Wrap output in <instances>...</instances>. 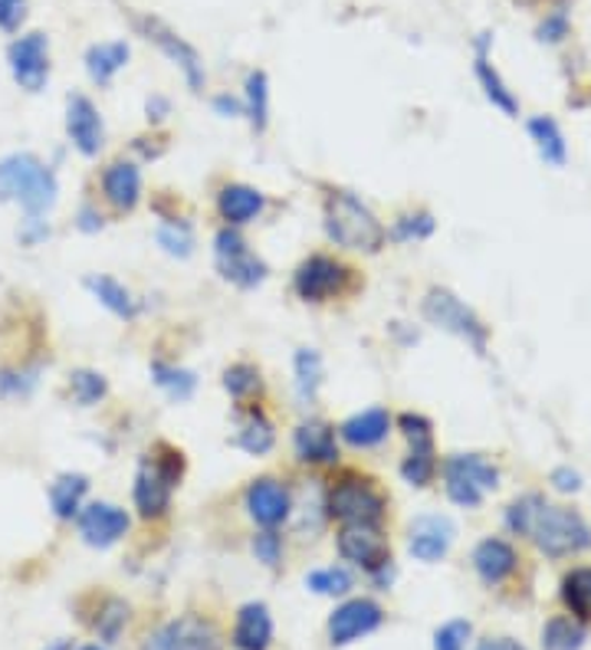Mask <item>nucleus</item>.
Here are the masks:
<instances>
[{"instance_id":"nucleus-1","label":"nucleus","mask_w":591,"mask_h":650,"mask_svg":"<svg viewBox=\"0 0 591 650\" xmlns=\"http://www.w3.org/2000/svg\"><path fill=\"white\" fill-rule=\"evenodd\" d=\"M56 197V172L33 152H10L0 158V204H17L27 217H46Z\"/></svg>"},{"instance_id":"nucleus-2","label":"nucleus","mask_w":591,"mask_h":650,"mask_svg":"<svg viewBox=\"0 0 591 650\" xmlns=\"http://www.w3.org/2000/svg\"><path fill=\"white\" fill-rule=\"evenodd\" d=\"M325 234L345 250L379 254L385 247V227L349 190H332L329 194V200H325Z\"/></svg>"},{"instance_id":"nucleus-3","label":"nucleus","mask_w":591,"mask_h":650,"mask_svg":"<svg viewBox=\"0 0 591 650\" xmlns=\"http://www.w3.org/2000/svg\"><path fill=\"white\" fill-rule=\"evenodd\" d=\"M529 536L536 539V546L552 558L576 556L582 549L591 546V529L585 526V519L572 509H562V506H549V503H539L536 516H532V529Z\"/></svg>"},{"instance_id":"nucleus-4","label":"nucleus","mask_w":591,"mask_h":650,"mask_svg":"<svg viewBox=\"0 0 591 650\" xmlns=\"http://www.w3.org/2000/svg\"><path fill=\"white\" fill-rule=\"evenodd\" d=\"M165 457H148L135 476V506L145 519L162 516L172 503V489L182 479V454L162 447Z\"/></svg>"},{"instance_id":"nucleus-5","label":"nucleus","mask_w":591,"mask_h":650,"mask_svg":"<svg viewBox=\"0 0 591 650\" xmlns=\"http://www.w3.org/2000/svg\"><path fill=\"white\" fill-rule=\"evenodd\" d=\"M7 66L23 93H43L50 83V37L40 30L20 33L7 47Z\"/></svg>"},{"instance_id":"nucleus-6","label":"nucleus","mask_w":591,"mask_h":650,"mask_svg":"<svg viewBox=\"0 0 591 650\" xmlns=\"http://www.w3.org/2000/svg\"><path fill=\"white\" fill-rule=\"evenodd\" d=\"M447 476V496L460 506H480L484 493L496 489L499 473L490 461L477 457V454H457L444 464Z\"/></svg>"},{"instance_id":"nucleus-7","label":"nucleus","mask_w":591,"mask_h":650,"mask_svg":"<svg viewBox=\"0 0 591 650\" xmlns=\"http://www.w3.org/2000/svg\"><path fill=\"white\" fill-rule=\"evenodd\" d=\"M329 513L345 526H379L385 519V499L362 479H342L329 493Z\"/></svg>"},{"instance_id":"nucleus-8","label":"nucleus","mask_w":591,"mask_h":650,"mask_svg":"<svg viewBox=\"0 0 591 650\" xmlns=\"http://www.w3.org/2000/svg\"><path fill=\"white\" fill-rule=\"evenodd\" d=\"M424 316H427L434 326H440V329H447V332L467 339L477 352L487 349V326H484V322H480L454 292H447V289H431L427 299H424Z\"/></svg>"},{"instance_id":"nucleus-9","label":"nucleus","mask_w":591,"mask_h":650,"mask_svg":"<svg viewBox=\"0 0 591 650\" xmlns=\"http://www.w3.org/2000/svg\"><path fill=\"white\" fill-rule=\"evenodd\" d=\"M217 270L224 274V279L237 282L240 289H253L267 279L263 260L257 254H250L247 240L230 227H224L217 234Z\"/></svg>"},{"instance_id":"nucleus-10","label":"nucleus","mask_w":591,"mask_h":650,"mask_svg":"<svg viewBox=\"0 0 591 650\" xmlns=\"http://www.w3.org/2000/svg\"><path fill=\"white\" fill-rule=\"evenodd\" d=\"M148 650H224V638L214 621L185 615L162 628V634L148 644Z\"/></svg>"},{"instance_id":"nucleus-11","label":"nucleus","mask_w":591,"mask_h":650,"mask_svg":"<svg viewBox=\"0 0 591 650\" xmlns=\"http://www.w3.org/2000/svg\"><path fill=\"white\" fill-rule=\"evenodd\" d=\"M66 135L73 142V148L86 158H96L105 142V128H102V115L93 105V99L86 95H70L66 99Z\"/></svg>"},{"instance_id":"nucleus-12","label":"nucleus","mask_w":591,"mask_h":650,"mask_svg":"<svg viewBox=\"0 0 591 650\" xmlns=\"http://www.w3.org/2000/svg\"><path fill=\"white\" fill-rule=\"evenodd\" d=\"M382 608L369 598H355V601H345L342 608H335V615L329 618V641L335 648L342 644H352L365 634H372L379 625H382Z\"/></svg>"},{"instance_id":"nucleus-13","label":"nucleus","mask_w":591,"mask_h":650,"mask_svg":"<svg viewBox=\"0 0 591 650\" xmlns=\"http://www.w3.org/2000/svg\"><path fill=\"white\" fill-rule=\"evenodd\" d=\"M76 523H80L83 543L93 546V549H108V546H115L128 533V516L118 506H112V503H90V506H83L80 516H76Z\"/></svg>"},{"instance_id":"nucleus-14","label":"nucleus","mask_w":591,"mask_h":650,"mask_svg":"<svg viewBox=\"0 0 591 650\" xmlns=\"http://www.w3.org/2000/svg\"><path fill=\"white\" fill-rule=\"evenodd\" d=\"M345 267L329 260V257H309L299 270H296V292L305 302H322L329 296H339L345 289Z\"/></svg>"},{"instance_id":"nucleus-15","label":"nucleus","mask_w":591,"mask_h":650,"mask_svg":"<svg viewBox=\"0 0 591 650\" xmlns=\"http://www.w3.org/2000/svg\"><path fill=\"white\" fill-rule=\"evenodd\" d=\"M339 553L369 571H382L388 565V543L379 526H345L339 533Z\"/></svg>"},{"instance_id":"nucleus-16","label":"nucleus","mask_w":591,"mask_h":650,"mask_svg":"<svg viewBox=\"0 0 591 650\" xmlns=\"http://www.w3.org/2000/svg\"><path fill=\"white\" fill-rule=\"evenodd\" d=\"M247 509H250V516H253L260 526L273 529V526H280V523L290 516V509H293L290 489H287L280 479L260 476V479H253L250 489H247Z\"/></svg>"},{"instance_id":"nucleus-17","label":"nucleus","mask_w":591,"mask_h":650,"mask_svg":"<svg viewBox=\"0 0 591 650\" xmlns=\"http://www.w3.org/2000/svg\"><path fill=\"white\" fill-rule=\"evenodd\" d=\"M454 543V523L447 516H417L411 523V556L421 561H440Z\"/></svg>"},{"instance_id":"nucleus-18","label":"nucleus","mask_w":591,"mask_h":650,"mask_svg":"<svg viewBox=\"0 0 591 650\" xmlns=\"http://www.w3.org/2000/svg\"><path fill=\"white\" fill-rule=\"evenodd\" d=\"M142 30L148 33V40H155L182 70H185V76H188V83L200 90L204 86V66H200V56H197L195 47H188L178 33H172L162 20H142Z\"/></svg>"},{"instance_id":"nucleus-19","label":"nucleus","mask_w":591,"mask_h":650,"mask_svg":"<svg viewBox=\"0 0 591 650\" xmlns=\"http://www.w3.org/2000/svg\"><path fill=\"white\" fill-rule=\"evenodd\" d=\"M296 454L305 464H332L339 457V444H335V431L322 421H309L299 424L296 431Z\"/></svg>"},{"instance_id":"nucleus-20","label":"nucleus","mask_w":591,"mask_h":650,"mask_svg":"<svg viewBox=\"0 0 591 650\" xmlns=\"http://www.w3.org/2000/svg\"><path fill=\"white\" fill-rule=\"evenodd\" d=\"M86 493H90V476H83V473H60L50 483V509H53V516L63 519V523L76 519L83 503H86Z\"/></svg>"},{"instance_id":"nucleus-21","label":"nucleus","mask_w":591,"mask_h":650,"mask_svg":"<svg viewBox=\"0 0 591 650\" xmlns=\"http://www.w3.org/2000/svg\"><path fill=\"white\" fill-rule=\"evenodd\" d=\"M102 190H105V200L115 210H132L138 204V197H142V175H138L135 165L115 162L102 175Z\"/></svg>"},{"instance_id":"nucleus-22","label":"nucleus","mask_w":591,"mask_h":650,"mask_svg":"<svg viewBox=\"0 0 591 650\" xmlns=\"http://www.w3.org/2000/svg\"><path fill=\"white\" fill-rule=\"evenodd\" d=\"M273 641V621L267 605H247L237 615L234 628V644L240 650H267Z\"/></svg>"},{"instance_id":"nucleus-23","label":"nucleus","mask_w":591,"mask_h":650,"mask_svg":"<svg viewBox=\"0 0 591 650\" xmlns=\"http://www.w3.org/2000/svg\"><path fill=\"white\" fill-rule=\"evenodd\" d=\"M388 431H392V417L382 407L362 411V414H355L342 424V437L352 447H379L388 437Z\"/></svg>"},{"instance_id":"nucleus-24","label":"nucleus","mask_w":591,"mask_h":650,"mask_svg":"<svg viewBox=\"0 0 591 650\" xmlns=\"http://www.w3.org/2000/svg\"><path fill=\"white\" fill-rule=\"evenodd\" d=\"M474 568L487 585H499L516 568V549L502 539H484L474 553Z\"/></svg>"},{"instance_id":"nucleus-25","label":"nucleus","mask_w":591,"mask_h":650,"mask_svg":"<svg viewBox=\"0 0 591 650\" xmlns=\"http://www.w3.org/2000/svg\"><path fill=\"white\" fill-rule=\"evenodd\" d=\"M217 207L227 224H247L263 210V194L257 187L227 185L217 197Z\"/></svg>"},{"instance_id":"nucleus-26","label":"nucleus","mask_w":591,"mask_h":650,"mask_svg":"<svg viewBox=\"0 0 591 650\" xmlns=\"http://www.w3.org/2000/svg\"><path fill=\"white\" fill-rule=\"evenodd\" d=\"M125 60H128V43H122V40L118 43H96L86 50V73L93 83L105 86L125 66Z\"/></svg>"},{"instance_id":"nucleus-27","label":"nucleus","mask_w":591,"mask_h":650,"mask_svg":"<svg viewBox=\"0 0 591 650\" xmlns=\"http://www.w3.org/2000/svg\"><path fill=\"white\" fill-rule=\"evenodd\" d=\"M86 289L96 296L108 312H115L118 319H132L135 316V302H132L128 289L112 277H90L86 279Z\"/></svg>"},{"instance_id":"nucleus-28","label":"nucleus","mask_w":591,"mask_h":650,"mask_svg":"<svg viewBox=\"0 0 591 650\" xmlns=\"http://www.w3.org/2000/svg\"><path fill=\"white\" fill-rule=\"evenodd\" d=\"M562 601L566 608L582 618L591 621V568H572L562 581Z\"/></svg>"},{"instance_id":"nucleus-29","label":"nucleus","mask_w":591,"mask_h":650,"mask_svg":"<svg viewBox=\"0 0 591 650\" xmlns=\"http://www.w3.org/2000/svg\"><path fill=\"white\" fill-rule=\"evenodd\" d=\"M237 444L247 451V454H253V457H263V454H270L273 451V444H277V434H273V424L260 414V411H253L250 417H247V424L240 427V437H237Z\"/></svg>"},{"instance_id":"nucleus-30","label":"nucleus","mask_w":591,"mask_h":650,"mask_svg":"<svg viewBox=\"0 0 591 650\" xmlns=\"http://www.w3.org/2000/svg\"><path fill=\"white\" fill-rule=\"evenodd\" d=\"M589 631L572 621V618H552L542 631V648L546 650H582Z\"/></svg>"},{"instance_id":"nucleus-31","label":"nucleus","mask_w":591,"mask_h":650,"mask_svg":"<svg viewBox=\"0 0 591 650\" xmlns=\"http://www.w3.org/2000/svg\"><path fill=\"white\" fill-rule=\"evenodd\" d=\"M529 132H532V138H536V145H539V152H542V158L549 165H562L566 162V138H562V132H559V125L552 118H546V115L532 118Z\"/></svg>"},{"instance_id":"nucleus-32","label":"nucleus","mask_w":591,"mask_h":650,"mask_svg":"<svg viewBox=\"0 0 591 650\" xmlns=\"http://www.w3.org/2000/svg\"><path fill=\"white\" fill-rule=\"evenodd\" d=\"M319 384H322V359H319V352L299 349L296 352V391H299V398L312 401Z\"/></svg>"},{"instance_id":"nucleus-33","label":"nucleus","mask_w":591,"mask_h":650,"mask_svg":"<svg viewBox=\"0 0 591 650\" xmlns=\"http://www.w3.org/2000/svg\"><path fill=\"white\" fill-rule=\"evenodd\" d=\"M70 391H73V401H76V404L93 407V404H98V401L105 398L108 384H105V378L98 372H93V369H76V372H70Z\"/></svg>"},{"instance_id":"nucleus-34","label":"nucleus","mask_w":591,"mask_h":650,"mask_svg":"<svg viewBox=\"0 0 591 650\" xmlns=\"http://www.w3.org/2000/svg\"><path fill=\"white\" fill-rule=\"evenodd\" d=\"M434 447H431V441L427 444H411V457L401 464V473H404V479L411 483V486H427L431 483V476H434Z\"/></svg>"},{"instance_id":"nucleus-35","label":"nucleus","mask_w":591,"mask_h":650,"mask_svg":"<svg viewBox=\"0 0 591 650\" xmlns=\"http://www.w3.org/2000/svg\"><path fill=\"white\" fill-rule=\"evenodd\" d=\"M247 105H250L253 128L263 132L267 128V115H270V90H267V76L263 73H250L247 76Z\"/></svg>"},{"instance_id":"nucleus-36","label":"nucleus","mask_w":591,"mask_h":650,"mask_svg":"<svg viewBox=\"0 0 591 650\" xmlns=\"http://www.w3.org/2000/svg\"><path fill=\"white\" fill-rule=\"evenodd\" d=\"M477 76H480V83H484V90H487V95H490L492 105H499L502 112L516 115V99H512L509 90L502 86V80L496 76V70L487 63V56H484V53H480V60H477Z\"/></svg>"},{"instance_id":"nucleus-37","label":"nucleus","mask_w":591,"mask_h":650,"mask_svg":"<svg viewBox=\"0 0 591 650\" xmlns=\"http://www.w3.org/2000/svg\"><path fill=\"white\" fill-rule=\"evenodd\" d=\"M315 595H345L352 588V575L345 568H319L305 578Z\"/></svg>"},{"instance_id":"nucleus-38","label":"nucleus","mask_w":591,"mask_h":650,"mask_svg":"<svg viewBox=\"0 0 591 650\" xmlns=\"http://www.w3.org/2000/svg\"><path fill=\"white\" fill-rule=\"evenodd\" d=\"M125 621H128V608H125V601L108 598V601H105V608H102V615L96 618L98 638L112 644V641L118 638V631L125 628Z\"/></svg>"},{"instance_id":"nucleus-39","label":"nucleus","mask_w":591,"mask_h":650,"mask_svg":"<svg viewBox=\"0 0 591 650\" xmlns=\"http://www.w3.org/2000/svg\"><path fill=\"white\" fill-rule=\"evenodd\" d=\"M152 372H155V381H158L172 398H178V401L191 398V391H195V374L191 372H178V369H165V365H155Z\"/></svg>"},{"instance_id":"nucleus-40","label":"nucleus","mask_w":591,"mask_h":650,"mask_svg":"<svg viewBox=\"0 0 591 650\" xmlns=\"http://www.w3.org/2000/svg\"><path fill=\"white\" fill-rule=\"evenodd\" d=\"M224 388L230 391V398H247V394L260 391V374L253 365H234L224 374Z\"/></svg>"},{"instance_id":"nucleus-41","label":"nucleus","mask_w":591,"mask_h":650,"mask_svg":"<svg viewBox=\"0 0 591 650\" xmlns=\"http://www.w3.org/2000/svg\"><path fill=\"white\" fill-rule=\"evenodd\" d=\"M539 503H542L539 496H526V499L512 503V506H509V516H506L509 529H512V533H519V536H529V529H532V516H536Z\"/></svg>"},{"instance_id":"nucleus-42","label":"nucleus","mask_w":591,"mask_h":650,"mask_svg":"<svg viewBox=\"0 0 591 650\" xmlns=\"http://www.w3.org/2000/svg\"><path fill=\"white\" fill-rule=\"evenodd\" d=\"M470 621H450L437 631L434 638V650H464L467 648V638H470Z\"/></svg>"},{"instance_id":"nucleus-43","label":"nucleus","mask_w":591,"mask_h":650,"mask_svg":"<svg viewBox=\"0 0 591 650\" xmlns=\"http://www.w3.org/2000/svg\"><path fill=\"white\" fill-rule=\"evenodd\" d=\"M33 381H37L33 374L7 369V372H0V398H27Z\"/></svg>"},{"instance_id":"nucleus-44","label":"nucleus","mask_w":591,"mask_h":650,"mask_svg":"<svg viewBox=\"0 0 591 650\" xmlns=\"http://www.w3.org/2000/svg\"><path fill=\"white\" fill-rule=\"evenodd\" d=\"M27 20V0H0V30L3 33H20Z\"/></svg>"},{"instance_id":"nucleus-45","label":"nucleus","mask_w":591,"mask_h":650,"mask_svg":"<svg viewBox=\"0 0 591 650\" xmlns=\"http://www.w3.org/2000/svg\"><path fill=\"white\" fill-rule=\"evenodd\" d=\"M253 556L260 558L263 565H277L280 556H283V543H280V536H277V533H260V536L253 539Z\"/></svg>"},{"instance_id":"nucleus-46","label":"nucleus","mask_w":591,"mask_h":650,"mask_svg":"<svg viewBox=\"0 0 591 650\" xmlns=\"http://www.w3.org/2000/svg\"><path fill=\"white\" fill-rule=\"evenodd\" d=\"M158 244H162L168 254H175V257H188V254H191V237H188V230L162 227V230H158Z\"/></svg>"},{"instance_id":"nucleus-47","label":"nucleus","mask_w":591,"mask_h":650,"mask_svg":"<svg viewBox=\"0 0 591 650\" xmlns=\"http://www.w3.org/2000/svg\"><path fill=\"white\" fill-rule=\"evenodd\" d=\"M50 237V224L43 217H27L23 227H20V244L23 247H37Z\"/></svg>"},{"instance_id":"nucleus-48","label":"nucleus","mask_w":591,"mask_h":650,"mask_svg":"<svg viewBox=\"0 0 591 650\" xmlns=\"http://www.w3.org/2000/svg\"><path fill=\"white\" fill-rule=\"evenodd\" d=\"M401 431L407 434L411 444H427V441H431V424H427V417H421V414H404V417H401Z\"/></svg>"},{"instance_id":"nucleus-49","label":"nucleus","mask_w":591,"mask_h":650,"mask_svg":"<svg viewBox=\"0 0 591 650\" xmlns=\"http://www.w3.org/2000/svg\"><path fill=\"white\" fill-rule=\"evenodd\" d=\"M434 230V220L427 217V214H421V217H404L401 224H397V237L401 240H407V237H427Z\"/></svg>"},{"instance_id":"nucleus-50","label":"nucleus","mask_w":591,"mask_h":650,"mask_svg":"<svg viewBox=\"0 0 591 650\" xmlns=\"http://www.w3.org/2000/svg\"><path fill=\"white\" fill-rule=\"evenodd\" d=\"M539 37H542V40H552V43H556V40H562V37H566V13L549 17V20L539 27Z\"/></svg>"},{"instance_id":"nucleus-51","label":"nucleus","mask_w":591,"mask_h":650,"mask_svg":"<svg viewBox=\"0 0 591 650\" xmlns=\"http://www.w3.org/2000/svg\"><path fill=\"white\" fill-rule=\"evenodd\" d=\"M552 483H556L559 489H566V493H569V489H579V486H582V483H579V473H572V470H566V466L552 473Z\"/></svg>"},{"instance_id":"nucleus-52","label":"nucleus","mask_w":591,"mask_h":650,"mask_svg":"<svg viewBox=\"0 0 591 650\" xmlns=\"http://www.w3.org/2000/svg\"><path fill=\"white\" fill-rule=\"evenodd\" d=\"M477 650H526L522 644L509 641V638H496V641H484Z\"/></svg>"},{"instance_id":"nucleus-53","label":"nucleus","mask_w":591,"mask_h":650,"mask_svg":"<svg viewBox=\"0 0 591 650\" xmlns=\"http://www.w3.org/2000/svg\"><path fill=\"white\" fill-rule=\"evenodd\" d=\"M214 105H217V109H220L224 115H237V102H234V99H227V95H220V99H217Z\"/></svg>"},{"instance_id":"nucleus-54","label":"nucleus","mask_w":591,"mask_h":650,"mask_svg":"<svg viewBox=\"0 0 591 650\" xmlns=\"http://www.w3.org/2000/svg\"><path fill=\"white\" fill-rule=\"evenodd\" d=\"M80 227H83V230H96V227H102V220H98L93 210H83V220H80Z\"/></svg>"},{"instance_id":"nucleus-55","label":"nucleus","mask_w":591,"mask_h":650,"mask_svg":"<svg viewBox=\"0 0 591 650\" xmlns=\"http://www.w3.org/2000/svg\"><path fill=\"white\" fill-rule=\"evenodd\" d=\"M43 650H70V641H53L50 648H43Z\"/></svg>"},{"instance_id":"nucleus-56","label":"nucleus","mask_w":591,"mask_h":650,"mask_svg":"<svg viewBox=\"0 0 591 650\" xmlns=\"http://www.w3.org/2000/svg\"><path fill=\"white\" fill-rule=\"evenodd\" d=\"M80 650H105V648H98V644H90V648H80Z\"/></svg>"}]
</instances>
